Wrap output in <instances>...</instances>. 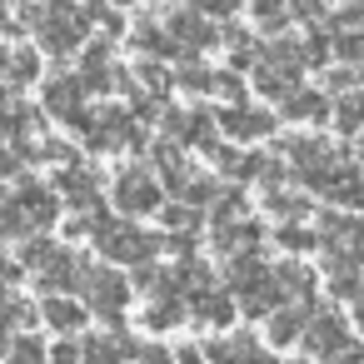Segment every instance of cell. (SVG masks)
<instances>
[{"mask_svg": "<svg viewBox=\"0 0 364 364\" xmlns=\"http://www.w3.org/2000/svg\"><path fill=\"white\" fill-rule=\"evenodd\" d=\"M16 364H46V354L31 349V344H21V349H16Z\"/></svg>", "mask_w": 364, "mask_h": 364, "instance_id": "obj_2", "label": "cell"}, {"mask_svg": "<svg viewBox=\"0 0 364 364\" xmlns=\"http://www.w3.org/2000/svg\"><path fill=\"white\" fill-rule=\"evenodd\" d=\"M339 364H364V359H359V354H354V359H349V354H344V359H339Z\"/></svg>", "mask_w": 364, "mask_h": 364, "instance_id": "obj_3", "label": "cell"}, {"mask_svg": "<svg viewBox=\"0 0 364 364\" xmlns=\"http://www.w3.org/2000/svg\"><path fill=\"white\" fill-rule=\"evenodd\" d=\"M120 200H125V210H150L155 205V195L145 190V175H125L120 180Z\"/></svg>", "mask_w": 364, "mask_h": 364, "instance_id": "obj_1", "label": "cell"}]
</instances>
